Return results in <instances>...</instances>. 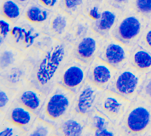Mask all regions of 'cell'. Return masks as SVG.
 I'll use <instances>...</instances> for the list:
<instances>
[{
    "instance_id": "1",
    "label": "cell",
    "mask_w": 151,
    "mask_h": 136,
    "mask_svg": "<svg viewBox=\"0 0 151 136\" xmlns=\"http://www.w3.org/2000/svg\"><path fill=\"white\" fill-rule=\"evenodd\" d=\"M75 94L56 85L47 95L38 118L55 127L73 110Z\"/></svg>"
},
{
    "instance_id": "2",
    "label": "cell",
    "mask_w": 151,
    "mask_h": 136,
    "mask_svg": "<svg viewBox=\"0 0 151 136\" xmlns=\"http://www.w3.org/2000/svg\"><path fill=\"white\" fill-rule=\"evenodd\" d=\"M25 55L29 64V82L47 96L57 85L59 72L39 49H32Z\"/></svg>"
},
{
    "instance_id": "3",
    "label": "cell",
    "mask_w": 151,
    "mask_h": 136,
    "mask_svg": "<svg viewBox=\"0 0 151 136\" xmlns=\"http://www.w3.org/2000/svg\"><path fill=\"white\" fill-rule=\"evenodd\" d=\"M118 128L121 136H145L151 129V103L138 97L131 102Z\"/></svg>"
},
{
    "instance_id": "4",
    "label": "cell",
    "mask_w": 151,
    "mask_h": 136,
    "mask_svg": "<svg viewBox=\"0 0 151 136\" xmlns=\"http://www.w3.org/2000/svg\"><path fill=\"white\" fill-rule=\"evenodd\" d=\"M51 39L43 30L21 19L13 25L6 44L25 53L32 49L43 51Z\"/></svg>"
},
{
    "instance_id": "5",
    "label": "cell",
    "mask_w": 151,
    "mask_h": 136,
    "mask_svg": "<svg viewBox=\"0 0 151 136\" xmlns=\"http://www.w3.org/2000/svg\"><path fill=\"white\" fill-rule=\"evenodd\" d=\"M150 22L131 7L122 12L111 37L127 46L133 47L139 42Z\"/></svg>"
},
{
    "instance_id": "6",
    "label": "cell",
    "mask_w": 151,
    "mask_h": 136,
    "mask_svg": "<svg viewBox=\"0 0 151 136\" xmlns=\"http://www.w3.org/2000/svg\"><path fill=\"white\" fill-rule=\"evenodd\" d=\"M146 75L144 73L127 65L119 70L108 90L132 102L139 97Z\"/></svg>"
},
{
    "instance_id": "7",
    "label": "cell",
    "mask_w": 151,
    "mask_h": 136,
    "mask_svg": "<svg viewBox=\"0 0 151 136\" xmlns=\"http://www.w3.org/2000/svg\"><path fill=\"white\" fill-rule=\"evenodd\" d=\"M131 102L109 90L103 91L95 109L109 121L118 126Z\"/></svg>"
},
{
    "instance_id": "8",
    "label": "cell",
    "mask_w": 151,
    "mask_h": 136,
    "mask_svg": "<svg viewBox=\"0 0 151 136\" xmlns=\"http://www.w3.org/2000/svg\"><path fill=\"white\" fill-rule=\"evenodd\" d=\"M131 48L111 36L104 39L97 57L119 71L129 65Z\"/></svg>"
},
{
    "instance_id": "9",
    "label": "cell",
    "mask_w": 151,
    "mask_h": 136,
    "mask_svg": "<svg viewBox=\"0 0 151 136\" xmlns=\"http://www.w3.org/2000/svg\"><path fill=\"white\" fill-rule=\"evenodd\" d=\"M88 65L73 57L59 72L57 85L76 94L87 78Z\"/></svg>"
},
{
    "instance_id": "10",
    "label": "cell",
    "mask_w": 151,
    "mask_h": 136,
    "mask_svg": "<svg viewBox=\"0 0 151 136\" xmlns=\"http://www.w3.org/2000/svg\"><path fill=\"white\" fill-rule=\"evenodd\" d=\"M103 91L93 83L86 81L85 84L75 94L72 111L87 117L95 109L96 105Z\"/></svg>"
},
{
    "instance_id": "11",
    "label": "cell",
    "mask_w": 151,
    "mask_h": 136,
    "mask_svg": "<svg viewBox=\"0 0 151 136\" xmlns=\"http://www.w3.org/2000/svg\"><path fill=\"white\" fill-rule=\"evenodd\" d=\"M73 44L67 41H59L52 38L50 43L42 51L49 64L59 73L70 60L73 58Z\"/></svg>"
},
{
    "instance_id": "12",
    "label": "cell",
    "mask_w": 151,
    "mask_h": 136,
    "mask_svg": "<svg viewBox=\"0 0 151 136\" xmlns=\"http://www.w3.org/2000/svg\"><path fill=\"white\" fill-rule=\"evenodd\" d=\"M104 38L101 37L92 29L87 34L75 44L73 48V56L75 59L89 65L96 57Z\"/></svg>"
},
{
    "instance_id": "13",
    "label": "cell",
    "mask_w": 151,
    "mask_h": 136,
    "mask_svg": "<svg viewBox=\"0 0 151 136\" xmlns=\"http://www.w3.org/2000/svg\"><path fill=\"white\" fill-rule=\"evenodd\" d=\"M118 70L98 57L88 65L87 81L103 91L108 90Z\"/></svg>"
},
{
    "instance_id": "14",
    "label": "cell",
    "mask_w": 151,
    "mask_h": 136,
    "mask_svg": "<svg viewBox=\"0 0 151 136\" xmlns=\"http://www.w3.org/2000/svg\"><path fill=\"white\" fill-rule=\"evenodd\" d=\"M29 64L25 59L14 66L0 71V85L18 91L29 82Z\"/></svg>"
},
{
    "instance_id": "15",
    "label": "cell",
    "mask_w": 151,
    "mask_h": 136,
    "mask_svg": "<svg viewBox=\"0 0 151 136\" xmlns=\"http://www.w3.org/2000/svg\"><path fill=\"white\" fill-rule=\"evenodd\" d=\"M74 17L61 9L52 13L43 32L59 41H65Z\"/></svg>"
},
{
    "instance_id": "16",
    "label": "cell",
    "mask_w": 151,
    "mask_h": 136,
    "mask_svg": "<svg viewBox=\"0 0 151 136\" xmlns=\"http://www.w3.org/2000/svg\"><path fill=\"white\" fill-rule=\"evenodd\" d=\"M86 136H121L118 126L94 109L87 119Z\"/></svg>"
},
{
    "instance_id": "17",
    "label": "cell",
    "mask_w": 151,
    "mask_h": 136,
    "mask_svg": "<svg viewBox=\"0 0 151 136\" xmlns=\"http://www.w3.org/2000/svg\"><path fill=\"white\" fill-rule=\"evenodd\" d=\"M122 11L105 3L99 17L91 23L93 31L104 39L111 36V33L118 21Z\"/></svg>"
},
{
    "instance_id": "18",
    "label": "cell",
    "mask_w": 151,
    "mask_h": 136,
    "mask_svg": "<svg viewBox=\"0 0 151 136\" xmlns=\"http://www.w3.org/2000/svg\"><path fill=\"white\" fill-rule=\"evenodd\" d=\"M46 95L27 82L17 91L16 101L38 117L45 101Z\"/></svg>"
},
{
    "instance_id": "19",
    "label": "cell",
    "mask_w": 151,
    "mask_h": 136,
    "mask_svg": "<svg viewBox=\"0 0 151 136\" xmlns=\"http://www.w3.org/2000/svg\"><path fill=\"white\" fill-rule=\"evenodd\" d=\"M0 118L6 119L15 126L27 132L32 127L38 117L15 100L4 117Z\"/></svg>"
},
{
    "instance_id": "20",
    "label": "cell",
    "mask_w": 151,
    "mask_h": 136,
    "mask_svg": "<svg viewBox=\"0 0 151 136\" xmlns=\"http://www.w3.org/2000/svg\"><path fill=\"white\" fill-rule=\"evenodd\" d=\"M87 117L71 111L63 121L55 127L57 136H86Z\"/></svg>"
},
{
    "instance_id": "21",
    "label": "cell",
    "mask_w": 151,
    "mask_h": 136,
    "mask_svg": "<svg viewBox=\"0 0 151 136\" xmlns=\"http://www.w3.org/2000/svg\"><path fill=\"white\" fill-rule=\"evenodd\" d=\"M52 13L32 0L23 8L22 19L34 27L43 30L50 19Z\"/></svg>"
},
{
    "instance_id": "22",
    "label": "cell",
    "mask_w": 151,
    "mask_h": 136,
    "mask_svg": "<svg viewBox=\"0 0 151 136\" xmlns=\"http://www.w3.org/2000/svg\"><path fill=\"white\" fill-rule=\"evenodd\" d=\"M129 65L147 74L151 72V53L137 43L131 48Z\"/></svg>"
},
{
    "instance_id": "23",
    "label": "cell",
    "mask_w": 151,
    "mask_h": 136,
    "mask_svg": "<svg viewBox=\"0 0 151 136\" xmlns=\"http://www.w3.org/2000/svg\"><path fill=\"white\" fill-rule=\"evenodd\" d=\"M25 59V55L23 52L8 44L0 45V71H4L14 66Z\"/></svg>"
},
{
    "instance_id": "24",
    "label": "cell",
    "mask_w": 151,
    "mask_h": 136,
    "mask_svg": "<svg viewBox=\"0 0 151 136\" xmlns=\"http://www.w3.org/2000/svg\"><path fill=\"white\" fill-rule=\"evenodd\" d=\"M91 30V23L83 15L74 17L65 41L75 45Z\"/></svg>"
},
{
    "instance_id": "25",
    "label": "cell",
    "mask_w": 151,
    "mask_h": 136,
    "mask_svg": "<svg viewBox=\"0 0 151 136\" xmlns=\"http://www.w3.org/2000/svg\"><path fill=\"white\" fill-rule=\"evenodd\" d=\"M23 8L15 0H1L0 16L15 23L22 19Z\"/></svg>"
},
{
    "instance_id": "26",
    "label": "cell",
    "mask_w": 151,
    "mask_h": 136,
    "mask_svg": "<svg viewBox=\"0 0 151 136\" xmlns=\"http://www.w3.org/2000/svg\"><path fill=\"white\" fill-rule=\"evenodd\" d=\"M88 0H61L59 8L62 11L75 17L83 15Z\"/></svg>"
},
{
    "instance_id": "27",
    "label": "cell",
    "mask_w": 151,
    "mask_h": 136,
    "mask_svg": "<svg viewBox=\"0 0 151 136\" xmlns=\"http://www.w3.org/2000/svg\"><path fill=\"white\" fill-rule=\"evenodd\" d=\"M17 91L0 85V117H4L16 100Z\"/></svg>"
},
{
    "instance_id": "28",
    "label": "cell",
    "mask_w": 151,
    "mask_h": 136,
    "mask_svg": "<svg viewBox=\"0 0 151 136\" xmlns=\"http://www.w3.org/2000/svg\"><path fill=\"white\" fill-rule=\"evenodd\" d=\"M54 133L55 127L37 118L32 127L25 132V136H51Z\"/></svg>"
},
{
    "instance_id": "29",
    "label": "cell",
    "mask_w": 151,
    "mask_h": 136,
    "mask_svg": "<svg viewBox=\"0 0 151 136\" xmlns=\"http://www.w3.org/2000/svg\"><path fill=\"white\" fill-rule=\"evenodd\" d=\"M25 132L3 118H0V136H25Z\"/></svg>"
},
{
    "instance_id": "30",
    "label": "cell",
    "mask_w": 151,
    "mask_h": 136,
    "mask_svg": "<svg viewBox=\"0 0 151 136\" xmlns=\"http://www.w3.org/2000/svg\"><path fill=\"white\" fill-rule=\"evenodd\" d=\"M131 8L147 20H151V0H134Z\"/></svg>"
},
{
    "instance_id": "31",
    "label": "cell",
    "mask_w": 151,
    "mask_h": 136,
    "mask_svg": "<svg viewBox=\"0 0 151 136\" xmlns=\"http://www.w3.org/2000/svg\"><path fill=\"white\" fill-rule=\"evenodd\" d=\"M14 23L0 16V45L6 43Z\"/></svg>"
},
{
    "instance_id": "32",
    "label": "cell",
    "mask_w": 151,
    "mask_h": 136,
    "mask_svg": "<svg viewBox=\"0 0 151 136\" xmlns=\"http://www.w3.org/2000/svg\"><path fill=\"white\" fill-rule=\"evenodd\" d=\"M139 97L151 103V72L146 75Z\"/></svg>"
},
{
    "instance_id": "33",
    "label": "cell",
    "mask_w": 151,
    "mask_h": 136,
    "mask_svg": "<svg viewBox=\"0 0 151 136\" xmlns=\"http://www.w3.org/2000/svg\"><path fill=\"white\" fill-rule=\"evenodd\" d=\"M138 44L140 45L143 48L147 49L151 53V23L149 24L146 28L144 32L142 34L141 37L138 42Z\"/></svg>"
},
{
    "instance_id": "34",
    "label": "cell",
    "mask_w": 151,
    "mask_h": 136,
    "mask_svg": "<svg viewBox=\"0 0 151 136\" xmlns=\"http://www.w3.org/2000/svg\"><path fill=\"white\" fill-rule=\"evenodd\" d=\"M134 0H106L105 3L123 12L131 8Z\"/></svg>"
},
{
    "instance_id": "35",
    "label": "cell",
    "mask_w": 151,
    "mask_h": 136,
    "mask_svg": "<svg viewBox=\"0 0 151 136\" xmlns=\"http://www.w3.org/2000/svg\"><path fill=\"white\" fill-rule=\"evenodd\" d=\"M33 1L43 8L51 12H57L60 9L59 6L61 0H33Z\"/></svg>"
},
{
    "instance_id": "36",
    "label": "cell",
    "mask_w": 151,
    "mask_h": 136,
    "mask_svg": "<svg viewBox=\"0 0 151 136\" xmlns=\"http://www.w3.org/2000/svg\"><path fill=\"white\" fill-rule=\"evenodd\" d=\"M15 1L18 2V3L22 5V6L24 7L27 6V5L32 0H15Z\"/></svg>"
},
{
    "instance_id": "37",
    "label": "cell",
    "mask_w": 151,
    "mask_h": 136,
    "mask_svg": "<svg viewBox=\"0 0 151 136\" xmlns=\"http://www.w3.org/2000/svg\"><path fill=\"white\" fill-rule=\"evenodd\" d=\"M145 136H151V129Z\"/></svg>"
},
{
    "instance_id": "38",
    "label": "cell",
    "mask_w": 151,
    "mask_h": 136,
    "mask_svg": "<svg viewBox=\"0 0 151 136\" xmlns=\"http://www.w3.org/2000/svg\"><path fill=\"white\" fill-rule=\"evenodd\" d=\"M51 136H57V135H55V133H54V134H53V135H52Z\"/></svg>"
},
{
    "instance_id": "39",
    "label": "cell",
    "mask_w": 151,
    "mask_h": 136,
    "mask_svg": "<svg viewBox=\"0 0 151 136\" xmlns=\"http://www.w3.org/2000/svg\"><path fill=\"white\" fill-rule=\"evenodd\" d=\"M150 23H151V20H150Z\"/></svg>"
}]
</instances>
